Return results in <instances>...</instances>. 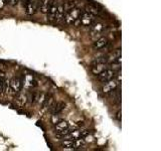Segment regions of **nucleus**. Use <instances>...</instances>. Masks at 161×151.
I'll use <instances>...</instances> for the list:
<instances>
[{
    "instance_id": "obj_12",
    "label": "nucleus",
    "mask_w": 161,
    "mask_h": 151,
    "mask_svg": "<svg viewBox=\"0 0 161 151\" xmlns=\"http://www.w3.org/2000/svg\"><path fill=\"white\" fill-rule=\"evenodd\" d=\"M107 68H108L107 64H92V73L96 76H98L100 73H102Z\"/></svg>"
},
{
    "instance_id": "obj_7",
    "label": "nucleus",
    "mask_w": 161,
    "mask_h": 151,
    "mask_svg": "<svg viewBox=\"0 0 161 151\" xmlns=\"http://www.w3.org/2000/svg\"><path fill=\"white\" fill-rule=\"evenodd\" d=\"M118 85H119V82H118V81L114 80V79L108 81V82H106V84L103 86V88H102L103 93L104 94H109V93H111L113 90L118 88Z\"/></svg>"
},
{
    "instance_id": "obj_2",
    "label": "nucleus",
    "mask_w": 161,
    "mask_h": 151,
    "mask_svg": "<svg viewBox=\"0 0 161 151\" xmlns=\"http://www.w3.org/2000/svg\"><path fill=\"white\" fill-rule=\"evenodd\" d=\"M22 85V80L18 77H14L9 81V89L12 94H18L19 92H21Z\"/></svg>"
},
{
    "instance_id": "obj_1",
    "label": "nucleus",
    "mask_w": 161,
    "mask_h": 151,
    "mask_svg": "<svg viewBox=\"0 0 161 151\" xmlns=\"http://www.w3.org/2000/svg\"><path fill=\"white\" fill-rule=\"evenodd\" d=\"M80 13H82V12H80V8L73 7L72 9H69V10H68V11L64 12V19L65 20L67 24H74L80 18Z\"/></svg>"
},
{
    "instance_id": "obj_18",
    "label": "nucleus",
    "mask_w": 161,
    "mask_h": 151,
    "mask_svg": "<svg viewBox=\"0 0 161 151\" xmlns=\"http://www.w3.org/2000/svg\"><path fill=\"white\" fill-rule=\"evenodd\" d=\"M69 138H72L73 140H75L78 138H80L83 137L82 135V130H79V129H75V130H73V131H69V133L68 134ZM84 138V137H83Z\"/></svg>"
},
{
    "instance_id": "obj_14",
    "label": "nucleus",
    "mask_w": 161,
    "mask_h": 151,
    "mask_svg": "<svg viewBox=\"0 0 161 151\" xmlns=\"http://www.w3.org/2000/svg\"><path fill=\"white\" fill-rule=\"evenodd\" d=\"M28 101V97H27V94H24V93H18V96L16 98V104L19 106V107H23V106L27 103Z\"/></svg>"
},
{
    "instance_id": "obj_4",
    "label": "nucleus",
    "mask_w": 161,
    "mask_h": 151,
    "mask_svg": "<svg viewBox=\"0 0 161 151\" xmlns=\"http://www.w3.org/2000/svg\"><path fill=\"white\" fill-rule=\"evenodd\" d=\"M115 77H116V70L107 68L106 70H104L102 73H100L98 75V80L103 83H106V82H108V81L114 79Z\"/></svg>"
},
{
    "instance_id": "obj_5",
    "label": "nucleus",
    "mask_w": 161,
    "mask_h": 151,
    "mask_svg": "<svg viewBox=\"0 0 161 151\" xmlns=\"http://www.w3.org/2000/svg\"><path fill=\"white\" fill-rule=\"evenodd\" d=\"M80 20L83 26H91L95 21V15L88 11H84L80 15Z\"/></svg>"
},
{
    "instance_id": "obj_10",
    "label": "nucleus",
    "mask_w": 161,
    "mask_h": 151,
    "mask_svg": "<svg viewBox=\"0 0 161 151\" xmlns=\"http://www.w3.org/2000/svg\"><path fill=\"white\" fill-rule=\"evenodd\" d=\"M64 108H65V104L64 102H59L57 104L54 103L53 105V107H50L48 110H49V112L52 113V115H55V114H59Z\"/></svg>"
},
{
    "instance_id": "obj_17",
    "label": "nucleus",
    "mask_w": 161,
    "mask_h": 151,
    "mask_svg": "<svg viewBox=\"0 0 161 151\" xmlns=\"http://www.w3.org/2000/svg\"><path fill=\"white\" fill-rule=\"evenodd\" d=\"M119 59H121V49L120 48L114 50L112 53L109 54L108 57H107V60H108L109 63L114 62V60H117Z\"/></svg>"
},
{
    "instance_id": "obj_9",
    "label": "nucleus",
    "mask_w": 161,
    "mask_h": 151,
    "mask_svg": "<svg viewBox=\"0 0 161 151\" xmlns=\"http://www.w3.org/2000/svg\"><path fill=\"white\" fill-rule=\"evenodd\" d=\"M57 8H58V4L55 3L54 1L52 2V4H50V6L48 7L47 9V19L49 20V21H54V18H55V12H57Z\"/></svg>"
},
{
    "instance_id": "obj_22",
    "label": "nucleus",
    "mask_w": 161,
    "mask_h": 151,
    "mask_svg": "<svg viewBox=\"0 0 161 151\" xmlns=\"http://www.w3.org/2000/svg\"><path fill=\"white\" fill-rule=\"evenodd\" d=\"M27 97H28L29 102L31 103V104H34V103L37 102L38 97H39V93H37V92H32L31 94H30V96H27Z\"/></svg>"
},
{
    "instance_id": "obj_16",
    "label": "nucleus",
    "mask_w": 161,
    "mask_h": 151,
    "mask_svg": "<svg viewBox=\"0 0 161 151\" xmlns=\"http://www.w3.org/2000/svg\"><path fill=\"white\" fill-rule=\"evenodd\" d=\"M53 0H40L39 3V10L42 13H47L48 7L50 6V4Z\"/></svg>"
},
{
    "instance_id": "obj_27",
    "label": "nucleus",
    "mask_w": 161,
    "mask_h": 151,
    "mask_svg": "<svg viewBox=\"0 0 161 151\" xmlns=\"http://www.w3.org/2000/svg\"><path fill=\"white\" fill-rule=\"evenodd\" d=\"M117 120L121 121V111H119V112L117 113Z\"/></svg>"
},
{
    "instance_id": "obj_21",
    "label": "nucleus",
    "mask_w": 161,
    "mask_h": 151,
    "mask_svg": "<svg viewBox=\"0 0 161 151\" xmlns=\"http://www.w3.org/2000/svg\"><path fill=\"white\" fill-rule=\"evenodd\" d=\"M120 68H121V59L110 63V68L109 69H112L114 70H120Z\"/></svg>"
},
{
    "instance_id": "obj_3",
    "label": "nucleus",
    "mask_w": 161,
    "mask_h": 151,
    "mask_svg": "<svg viewBox=\"0 0 161 151\" xmlns=\"http://www.w3.org/2000/svg\"><path fill=\"white\" fill-rule=\"evenodd\" d=\"M55 132L59 136H67L69 133V125L67 121L60 120L55 123Z\"/></svg>"
},
{
    "instance_id": "obj_20",
    "label": "nucleus",
    "mask_w": 161,
    "mask_h": 151,
    "mask_svg": "<svg viewBox=\"0 0 161 151\" xmlns=\"http://www.w3.org/2000/svg\"><path fill=\"white\" fill-rule=\"evenodd\" d=\"M85 145V139L83 137L74 140V149H80Z\"/></svg>"
},
{
    "instance_id": "obj_19",
    "label": "nucleus",
    "mask_w": 161,
    "mask_h": 151,
    "mask_svg": "<svg viewBox=\"0 0 161 151\" xmlns=\"http://www.w3.org/2000/svg\"><path fill=\"white\" fill-rule=\"evenodd\" d=\"M62 146L64 149H69V150H73L74 149V140L73 139H65L62 141Z\"/></svg>"
},
{
    "instance_id": "obj_8",
    "label": "nucleus",
    "mask_w": 161,
    "mask_h": 151,
    "mask_svg": "<svg viewBox=\"0 0 161 151\" xmlns=\"http://www.w3.org/2000/svg\"><path fill=\"white\" fill-rule=\"evenodd\" d=\"M36 2L33 1V0H26L25 1V11L28 15H33L35 13L37 9V6H36Z\"/></svg>"
},
{
    "instance_id": "obj_24",
    "label": "nucleus",
    "mask_w": 161,
    "mask_h": 151,
    "mask_svg": "<svg viewBox=\"0 0 161 151\" xmlns=\"http://www.w3.org/2000/svg\"><path fill=\"white\" fill-rule=\"evenodd\" d=\"M108 60H107V57H100V58H97V59H94L93 62H92V64H107Z\"/></svg>"
},
{
    "instance_id": "obj_6",
    "label": "nucleus",
    "mask_w": 161,
    "mask_h": 151,
    "mask_svg": "<svg viewBox=\"0 0 161 151\" xmlns=\"http://www.w3.org/2000/svg\"><path fill=\"white\" fill-rule=\"evenodd\" d=\"M103 30H104V24L103 23H101V22L93 23L90 26V36L92 38L97 37L101 33H102Z\"/></svg>"
},
{
    "instance_id": "obj_25",
    "label": "nucleus",
    "mask_w": 161,
    "mask_h": 151,
    "mask_svg": "<svg viewBox=\"0 0 161 151\" xmlns=\"http://www.w3.org/2000/svg\"><path fill=\"white\" fill-rule=\"evenodd\" d=\"M86 11H88V12L92 13V14H94V15H96V14L98 13L97 8L94 7V6H92V5H89V6L87 7V10H86Z\"/></svg>"
},
{
    "instance_id": "obj_13",
    "label": "nucleus",
    "mask_w": 161,
    "mask_h": 151,
    "mask_svg": "<svg viewBox=\"0 0 161 151\" xmlns=\"http://www.w3.org/2000/svg\"><path fill=\"white\" fill-rule=\"evenodd\" d=\"M22 82H24V86L26 88H32L33 86H35V83H36L33 78V76L30 74H27L24 76V80Z\"/></svg>"
},
{
    "instance_id": "obj_15",
    "label": "nucleus",
    "mask_w": 161,
    "mask_h": 151,
    "mask_svg": "<svg viewBox=\"0 0 161 151\" xmlns=\"http://www.w3.org/2000/svg\"><path fill=\"white\" fill-rule=\"evenodd\" d=\"M108 44V40L106 37H100L94 42V48L95 49H102Z\"/></svg>"
},
{
    "instance_id": "obj_11",
    "label": "nucleus",
    "mask_w": 161,
    "mask_h": 151,
    "mask_svg": "<svg viewBox=\"0 0 161 151\" xmlns=\"http://www.w3.org/2000/svg\"><path fill=\"white\" fill-rule=\"evenodd\" d=\"M64 6L63 4H58L57 8V12H55L54 21H57V23H59L64 19Z\"/></svg>"
},
{
    "instance_id": "obj_26",
    "label": "nucleus",
    "mask_w": 161,
    "mask_h": 151,
    "mask_svg": "<svg viewBox=\"0 0 161 151\" xmlns=\"http://www.w3.org/2000/svg\"><path fill=\"white\" fill-rule=\"evenodd\" d=\"M6 1L8 2V4L11 5V6H15V5H17L19 0H6Z\"/></svg>"
},
{
    "instance_id": "obj_23",
    "label": "nucleus",
    "mask_w": 161,
    "mask_h": 151,
    "mask_svg": "<svg viewBox=\"0 0 161 151\" xmlns=\"http://www.w3.org/2000/svg\"><path fill=\"white\" fill-rule=\"evenodd\" d=\"M5 76L4 74H0V94H2L4 92V88H5Z\"/></svg>"
}]
</instances>
